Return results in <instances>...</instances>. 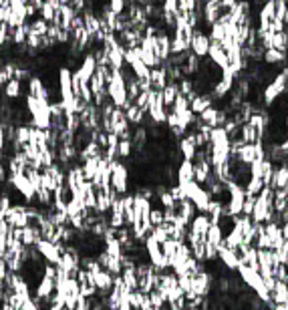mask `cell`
I'll return each instance as SVG.
<instances>
[{
  "mask_svg": "<svg viewBox=\"0 0 288 310\" xmlns=\"http://www.w3.org/2000/svg\"><path fill=\"white\" fill-rule=\"evenodd\" d=\"M91 308H93V298H89V296H83V294H81V298H79L77 308L75 310H91Z\"/></svg>",
  "mask_w": 288,
  "mask_h": 310,
  "instance_id": "60d3db41",
  "label": "cell"
},
{
  "mask_svg": "<svg viewBox=\"0 0 288 310\" xmlns=\"http://www.w3.org/2000/svg\"><path fill=\"white\" fill-rule=\"evenodd\" d=\"M274 48L286 52L288 50V32H276V37H274Z\"/></svg>",
  "mask_w": 288,
  "mask_h": 310,
  "instance_id": "74e56055",
  "label": "cell"
},
{
  "mask_svg": "<svg viewBox=\"0 0 288 310\" xmlns=\"http://www.w3.org/2000/svg\"><path fill=\"white\" fill-rule=\"evenodd\" d=\"M272 188H274V190H288V163H286V166H278V167H276Z\"/></svg>",
  "mask_w": 288,
  "mask_h": 310,
  "instance_id": "cb8c5ba5",
  "label": "cell"
},
{
  "mask_svg": "<svg viewBox=\"0 0 288 310\" xmlns=\"http://www.w3.org/2000/svg\"><path fill=\"white\" fill-rule=\"evenodd\" d=\"M149 220H151V226H161L166 222V214H164V208H155L151 206V214H149Z\"/></svg>",
  "mask_w": 288,
  "mask_h": 310,
  "instance_id": "836d02e7",
  "label": "cell"
},
{
  "mask_svg": "<svg viewBox=\"0 0 288 310\" xmlns=\"http://www.w3.org/2000/svg\"><path fill=\"white\" fill-rule=\"evenodd\" d=\"M101 161H103V157H91V159H87V161H83L81 166H83V173H85V177H87V181H93L97 177V173L101 171Z\"/></svg>",
  "mask_w": 288,
  "mask_h": 310,
  "instance_id": "e0dca14e",
  "label": "cell"
},
{
  "mask_svg": "<svg viewBox=\"0 0 288 310\" xmlns=\"http://www.w3.org/2000/svg\"><path fill=\"white\" fill-rule=\"evenodd\" d=\"M113 280H115V276L107 270H99L95 274V284L99 288V292H103V294H109L113 290Z\"/></svg>",
  "mask_w": 288,
  "mask_h": 310,
  "instance_id": "7c38bea8",
  "label": "cell"
},
{
  "mask_svg": "<svg viewBox=\"0 0 288 310\" xmlns=\"http://www.w3.org/2000/svg\"><path fill=\"white\" fill-rule=\"evenodd\" d=\"M266 65H278V63H286V52L278 50V48H268L264 52Z\"/></svg>",
  "mask_w": 288,
  "mask_h": 310,
  "instance_id": "f1b7e54d",
  "label": "cell"
},
{
  "mask_svg": "<svg viewBox=\"0 0 288 310\" xmlns=\"http://www.w3.org/2000/svg\"><path fill=\"white\" fill-rule=\"evenodd\" d=\"M55 14H57L55 6H52L50 2H47V0H45V4L41 6V12H39V16H41L43 21H47L48 24H52V23H55Z\"/></svg>",
  "mask_w": 288,
  "mask_h": 310,
  "instance_id": "1f68e13d",
  "label": "cell"
},
{
  "mask_svg": "<svg viewBox=\"0 0 288 310\" xmlns=\"http://www.w3.org/2000/svg\"><path fill=\"white\" fill-rule=\"evenodd\" d=\"M222 4H224V10L228 12V10H232L238 4V0H222Z\"/></svg>",
  "mask_w": 288,
  "mask_h": 310,
  "instance_id": "bcb514c9",
  "label": "cell"
},
{
  "mask_svg": "<svg viewBox=\"0 0 288 310\" xmlns=\"http://www.w3.org/2000/svg\"><path fill=\"white\" fill-rule=\"evenodd\" d=\"M8 266L4 262V258H0V290L6 286V276H8Z\"/></svg>",
  "mask_w": 288,
  "mask_h": 310,
  "instance_id": "b9f144b4",
  "label": "cell"
},
{
  "mask_svg": "<svg viewBox=\"0 0 288 310\" xmlns=\"http://www.w3.org/2000/svg\"><path fill=\"white\" fill-rule=\"evenodd\" d=\"M141 310H155V308H153V306L149 304V306H145V308H141Z\"/></svg>",
  "mask_w": 288,
  "mask_h": 310,
  "instance_id": "c3c4849f",
  "label": "cell"
},
{
  "mask_svg": "<svg viewBox=\"0 0 288 310\" xmlns=\"http://www.w3.org/2000/svg\"><path fill=\"white\" fill-rule=\"evenodd\" d=\"M21 310H41V306L34 302V298H28V300H24Z\"/></svg>",
  "mask_w": 288,
  "mask_h": 310,
  "instance_id": "f6af8a7d",
  "label": "cell"
},
{
  "mask_svg": "<svg viewBox=\"0 0 288 310\" xmlns=\"http://www.w3.org/2000/svg\"><path fill=\"white\" fill-rule=\"evenodd\" d=\"M286 2H288V0H286Z\"/></svg>",
  "mask_w": 288,
  "mask_h": 310,
  "instance_id": "f5cc1de1",
  "label": "cell"
},
{
  "mask_svg": "<svg viewBox=\"0 0 288 310\" xmlns=\"http://www.w3.org/2000/svg\"><path fill=\"white\" fill-rule=\"evenodd\" d=\"M161 250H164V254H166V258H168V262H171L175 256H177V250H179V242H175V240L169 238L164 246H161Z\"/></svg>",
  "mask_w": 288,
  "mask_h": 310,
  "instance_id": "4dcf8cb0",
  "label": "cell"
},
{
  "mask_svg": "<svg viewBox=\"0 0 288 310\" xmlns=\"http://www.w3.org/2000/svg\"><path fill=\"white\" fill-rule=\"evenodd\" d=\"M200 119H202V123H206L208 127H212V129H216V127H220V109H216V107H210V109H206L202 115H197Z\"/></svg>",
  "mask_w": 288,
  "mask_h": 310,
  "instance_id": "d4e9b609",
  "label": "cell"
},
{
  "mask_svg": "<svg viewBox=\"0 0 288 310\" xmlns=\"http://www.w3.org/2000/svg\"><path fill=\"white\" fill-rule=\"evenodd\" d=\"M212 103H214V97H212V95H197L192 101V103H190V109H192L195 115H202L206 109L214 107Z\"/></svg>",
  "mask_w": 288,
  "mask_h": 310,
  "instance_id": "ac0fdd59",
  "label": "cell"
},
{
  "mask_svg": "<svg viewBox=\"0 0 288 310\" xmlns=\"http://www.w3.org/2000/svg\"><path fill=\"white\" fill-rule=\"evenodd\" d=\"M4 310H16V308H12V306H8V304H6V308Z\"/></svg>",
  "mask_w": 288,
  "mask_h": 310,
  "instance_id": "f907efd6",
  "label": "cell"
},
{
  "mask_svg": "<svg viewBox=\"0 0 288 310\" xmlns=\"http://www.w3.org/2000/svg\"><path fill=\"white\" fill-rule=\"evenodd\" d=\"M208 57H210V59L216 63L222 71L230 69V59H228V52L222 48V45H220V43H212V47H210V54H208Z\"/></svg>",
  "mask_w": 288,
  "mask_h": 310,
  "instance_id": "30bf717a",
  "label": "cell"
},
{
  "mask_svg": "<svg viewBox=\"0 0 288 310\" xmlns=\"http://www.w3.org/2000/svg\"><path fill=\"white\" fill-rule=\"evenodd\" d=\"M192 202L195 204V208H197L200 214H208L210 204H212V195H210V191L206 190L204 186H200V190L193 193Z\"/></svg>",
  "mask_w": 288,
  "mask_h": 310,
  "instance_id": "8fae6325",
  "label": "cell"
},
{
  "mask_svg": "<svg viewBox=\"0 0 288 310\" xmlns=\"http://www.w3.org/2000/svg\"><path fill=\"white\" fill-rule=\"evenodd\" d=\"M173 113H177V115H182V113H186V111H190V101L186 99L184 95H179L175 99V103H173V109H171Z\"/></svg>",
  "mask_w": 288,
  "mask_h": 310,
  "instance_id": "d590c367",
  "label": "cell"
},
{
  "mask_svg": "<svg viewBox=\"0 0 288 310\" xmlns=\"http://www.w3.org/2000/svg\"><path fill=\"white\" fill-rule=\"evenodd\" d=\"M107 95L111 99V103L119 109H129L133 103L129 101V95H127V85H125V79H123V72L121 71H113L111 72V81L107 85Z\"/></svg>",
  "mask_w": 288,
  "mask_h": 310,
  "instance_id": "6da1fadb",
  "label": "cell"
},
{
  "mask_svg": "<svg viewBox=\"0 0 288 310\" xmlns=\"http://www.w3.org/2000/svg\"><path fill=\"white\" fill-rule=\"evenodd\" d=\"M109 6H111V10H113V12H117V14H123V12H125V8H127L125 0H109Z\"/></svg>",
  "mask_w": 288,
  "mask_h": 310,
  "instance_id": "7bdbcfd3",
  "label": "cell"
},
{
  "mask_svg": "<svg viewBox=\"0 0 288 310\" xmlns=\"http://www.w3.org/2000/svg\"><path fill=\"white\" fill-rule=\"evenodd\" d=\"M274 19L286 23V19H288V2L286 0H276V16H274Z\"/></svg>",
  "mask_w": 288,
  "mask_h": 310,
  "instance_id": "f35d334b",
  "label": "cell"
},
{
  "mask_svg": "<svg viewBox=\"0 0 288 310\" xmlns=\"http://www.w3.org/2000/svg\"><path fill=\"white\" fill-rule=\"evenodd\" d=\"M111 169H113L111 186L117 190V193H119V195L131 193V191H129V181H131V171H129V166H127L123 159H117V161H111Z\"/></svg>",
  "mask_w": 288,
  "mask_h": 310,
  "instance_id": "7a4b0ae2",
  "label": "cell"
},
{
  "mask_svg": "<svg viewBox=\"0 0 288 310\" xmlns=\"http://www.w3.org/2000/svg\"><path fill=\"white\" fill-rule=\"evenodd\" d=\"M151 85H153L155 91H164V89L168 87L169 81H168L166 67H155V69H151Z\"/></svg>",
  "mask_w": 288,
  "mask_h": 310,
  "instance_id": "9a60e30c",
  "label": "cell"
},
{
  "mask_svg": "<svg viewBox=\"0 0 288 310\" xmlns=\"http://www.w3.org/2000/svg\"><path fill=\"white\" fill-rule=\"evenodd\" d=\"M177 147H179V153L184 159L188 161H195V155H197V145H195V135L193 133H186V137H182L177 141Z\"/></svg>",
  "mask_w": 288,
  "mask_h": 310,
  "instance_id": "ba28073f",
  "label": "cell"
},
{
  "mask_svg": "<svg viewBox=\"0 0 288 310\" xmlns=\"http://www.w3.org/2000/svg\"><path fill=\"white\" fill-rule=\"evenodd\" d=\"M2 91H4L6 99H21V95H23V83L16 81V79H12V81H8L2 87Z\"/></svg>",
  "mask_w": 288,
  "mask_h": 310,
  "instance_id": "484cf974",
  "label": "cell"
},
{
  "mask_svg": "<svg viewBox=\"0 0 288 310\" xmlns=\"http://www.w3.org/2000/svg\"><path fill=\"white\" fill-rule=\"evenodd\" d=\"M125 115H127V119H129V123L131 125H135V127H139V125H143L145 121V111H141L137 105H131L129 109H125Z\"/></svg>",
  "mask_w": 288,
  "mask_h": 310,
  "instance_id": "4316f807",
  "label": "cell"
},
{
  "mask_svg": "<svg viewBox=\"0 0 288 310\" xmlns=\"http://www.w3.org/2000/svg\"><path fill=\"white\" fill-rule=\"evenodd\" d=\"M256 202H258V195H252V193H246V199H244V215H250L252 217V212L256 208Z\"/></svg>",
  "mask_w": 288,
  "mask_h": 310,
  "instance_id": "8d00e7d4",
  "label": "cell"
},
{
  "mask_svg": "<svg viewBox=\"0 0 288 310\" xmlns=\"http://www.w3.org/2000/svg\"><path fill=\"white\" fill-rule=\"evenodd\" d=\"M83 204L87 210H97V190L91 181H87L83 186Z\"/></svg>",
  "mask_w": 288,
  "mask_h": 310,
  "instance_id": "44dd1931",
  "label": "cell"
},
{
  "mask_svg": "<svg viewBox=\"0 0 288 310\" xmlns=\"http://www.w3.org/2000/svg\"><path fill=\"white\" fill-rule=\"evenodd\" d=\"M133 2H137V0H125V4H133Z\"/></svg>",
  "mask_w": 288,
  "mask_h": 310,
  "instance_id": "681fc988",
  "label": "cell"
},
{
  "mask_svg": "<svg viewBox=\"0 0 288 310\" xmlns=\"http://www.w3.org/2000/svg\"><path fill=\"white\" fill-rule=\"evenodd\" d=\"M97 67H99V65H97L95 57H93L91 52H87L85 59H83V63H81V67H79L77 71H79L81 79H83L85 83H91V79H93V75H95Z\"/></svg>",
  "mask_w": 288,
  "mask_h": 310,
  "instance_id": "9c48e42d",
  "label": "cell"
},
{
  "mask_svg": "<svg viewBox=\"0 0 288 310\" xmlns=\"http://www.w3.org/2000/svg\"><path fill=\"white\" fill-rule=\"evenodd\" d=\"M157 57L164 63H168V59L171 57V37L169 34H157Z\"/></svg>",
  "mask_w": 288,
  "mask_h": 310,
  "instance_id": "5bb4252c",
  "label": "cell"
},
{
  "mask_svg": "<svg viewBox=\"0 0 288 310\" xmlns=\"http://www.w3.org/2000/svg\"><path fill=\"white\" fill-rule=\"evenodd\" d=\"M4 220L8 222L10 228H26V226L30 224V220H28V215H26V204H14V206L6 212Z\"/></svg>",
  "mask_w": 288,
  "mask_h": 310,
  "instance_id": "8992f818",
  "label": "cell"
},
{
  "mask_svg": "<svg viewBox=\"0 0 288 310\" xmlns=\"http://www.w3.org/2000/svg\"><path fill=\"white\" fill-rule=\"evenodd\" d=\"M190 50V45L177 37L171 39V54H182V52H188Z\"/></svg>",
  "mask_w": 288,
  "mask_h": 310,
  "instance_id": "e575fe53",
  "label": "cell"
},
{
  "mask_svg": "<svg viewBox=\"0 0 288 310\" xmlns=\"http://www.w3.org/2000/svg\"><path fill=\"white\" fill-rule=\"evenodd\" d=\"M37 206L41 208H50L52 206V191L47 188H37Z\"/></svg>",
  "mask_w": 288,
  "mask_h": 310,
  "instance_id": "f546056e",
  "label": "cell"
},
{
  "mask_svg": "<svg viewBox=\"0 0 288 310\" xmlns=\"http://www.w3.org/2000/svg\"><path fill=\"white\" fill-rule=\"evenodd\" d=\"M186 181H195L193 161H188V159H184L177 167V184H186Z\"/></svg>",
  "mask_w": 288,
  "mask_h": 310,
  "instance_id": "2e32d148",
  "label": "cell"
},
{
  "mask_svg": "<svg viewBox=\"0 0 288 310\" xmlns=\"http://www.w3.org/2000/svg\"><path fill=\"white\" fill-rule=\"evenodd\" d=\"M83 23H85V30H87L91 37H95L97 32H101V19L97 16L93 10H87V12L83 14Z\"/></svg>",
  "mask_w": 288,
  "mask_h": 310,
  "instance_id": "d6986e66",
  "label": "cell"
},
{
  "mask_svg": "<svg viewBox=\"0 0 288 310\" xmlns=\"http://www.w3.org/2000/svg\"><path fill=\"white\" fill-rule=\"evenodd\" d=\"M77 19V12L71 8V4H63V8H61V28L63 30H69L73 32V21Z\"/></svg>",
  "mask_w": 288,
  "mask_h": 310,
  "instance_id": "ffe728a7",
  "label": "cell"
},
{
  "mask_svg": "<svg viewBox=\"0 0 288 310\" xmlns=\"http://www.w3.org/2000/svg\"><path fill=\"white\" fill-rule=\"evenodd\" d=\"M286 32H288V19H286Z\"/></svg>",
  "mask_w": 288,
  "mask_h": 310,
  "instance_id": "816d5d0a",
  "label": "cell"
},
{
  "mask_svg": "<svg viewBox=\"0 0 288 310\" xmlns=\"http://www.w3.org/2000/svg\"><path fill=\"white\" fill-rule=\"evenodd\" d=\"M282 236H284V240H288V222L282 224Z\"/></svg>",
  "mask_w": 288,
  "mask_h": 310,
  "instance_id": "7dc6e473",
  "label": "cell"
},
{
  "mask_svg": "<svg viewBox=\"0 0 288 310\" xmlns=\"http://www.w3.org/2000/svg\"><path fill=\"white\" fill-rule=\"evenodd\" d=\"M37 250L41 252L45 262L52 264V266H59L61 258H63V244H52L48 240H39L37 242Z\"/></svg>",
  "mask_w": 288,
  "mask_h": 310,
  "instance_id": "277c9868",
  "label": "cell"
},
{
  "mask_svg": "<svg viewBox=\"0 0 288 310\" xmlns=\"http://www.w3.org/2000/svg\"><path fill=\"white\" fill-rule=\"evenodd\" d=\"M210 47H212V39H210V34H208V32H204V30H195L190 50H192L195 57L206 59V57L210 54Z\"/></svg>",
  "mask_w": 288,
  "mask_h": 310,
  "instance_id": "52a82bcc",
  "label": "cell"
},
{
  "mask_svg": "<svg viewBox=\"0 0 288 310\" xmlns=\"http://www.w3.org/2000/svg\"><path fill=\"white\" fill-rule=\"evenodd\" d=\"M179 95H182V93H179V83H169L168 87L161 91L164 103H166L168 109H173V103H175V99Z\"/></svg>",
  "mask_w": 288,
  "mask_h": 310,
  "instance_id": "7402d4cb",
  "label": "cell"
},
{
  "mask_svg": "<svg viewBox=\"0 0 288 310\" xmlns=\"http://www.w3.org/2000/svg\"><path fill=\"white\" fill-rule=\"evenodd\" d=\"M228 190H230V202H228V206H226L228 214L234 215V217H236V215H242V212H244V199H246L244 186L230 181V184H228Z\"/></svg>",
  "mask_w": 288,
  "mask_h": 310,
  "instance_id": "3957f363",
  "label": "cell"
},
{
  "mask_svg": "<svg viewBox=\"0 0 288 310\" xmlns=\"http://www.w3.org/2000/svg\"><path fill=\"white\" fill-rule=\"evenodd\" d=\"M193 169H195V181L200 186L206 184L214 173V166L210 161H193Z\"/></svg>",
  "mask_w": 288,
  "mask_h": 310,
  "instance_id": "4fadbf2b",
  "label": "cell"
},
{
  "mask_svg": "<svg viewBox=\"0 0 288 310\" xmlns=\"http://www.w3.org/2000/svg\"><path fill=\"white\" fill-rule=\"evenodd\" d=\"M272 304H282L288 300V282L286 280H278L276 282V288L272 290Z\"/></svg>",
  "mask_w": 288,
  "mask_h": 310,
  "instance_id": "603a6c76",
  "label": "cell"
},
{
  "mask_svg": "<svg viewBox=\"0 0 288 310\" xmlns=\"http://www.w3.org/2000/svg\"><path fill=\"white\" fill-rule=\"evenodd\" d=\"M57 81H59V91H61V101H71L75 99L73 91V71L69 67H59L57 69Z\"/></svg>",
  "mask_w": 288,
  "mask_h": 310,
  "instance_id": "5b68a950",
  "label": "cell"
},
{
  "mask_svg": "<svg viewBox=\"0 0 288 310\" xmlns=\"http://www.w3.org/2000/svg\"><path fill=\"white\" fill-rule=\"evenodd\" d=\"M151 236L155 238V242H159V244L164 246V244L169 240V232H168V228L161 224V226H155V228L151 230Z\"/></svg>",
  "mask_w": 288,
  "mask_h": 310,
  "instance_id": "d6a6232c",
  "label": "cell"
},
{
  "mask_svg": "<svg viewBox=\"0 0 288 310\" xmlns=\"http://www.w3.org/2000/svg\"><path fill=\"white\" fill-rule=\"evenodd\" d=\"M48 26H50V24H48L47 21H43L41 16H37L34 21H30V23H28V28H30V32H28V34H37V37H47Z\"/></svg>",
  "mask_w": 288,
  "mask_h": 310,
  "instance_id": "83f0119b",
  "label": "cell"
},
{
  "mask_svg": "<svg viewBox=\"0 0 288 310\" xmlns=\"http://www.w3.org/2000/svg\"><path fill=\"white\" fill-rule=\"evenodd\" d=\"M161 8H164V12L166 14H177L179 12V0H164L161 2Z\"/></svg>",
  "mask_w": 288,
  "mask_h": 310,
  "instance_id": "ab89813d",
  "label": "cell"
},
{
  "mask_svg": "<svg viewBox=\"0 0 288 310\" xmlns=\"http://www.w3.org/2000/svg\"><path fill=\"white\" fill-rule=\"evenodd\" d=\"M286 274H288L286 264H278V266L274 268V278H276V280H286Z\"/></svg>",
  "mask_w": 288,
  "mask_h": 310,
  "instance_id": "ee69618b",
  "label": "cell"
}]
</instances>
